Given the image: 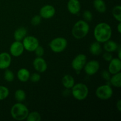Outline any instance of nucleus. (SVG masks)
Instances as JSON below:
<instances>
[{
  "label": "nucleus",
  "instance_id": "12",
  "mask_svg": "<svg viewBox=\"0 0 121 121\" xmlns=\"http://www.w3.org/2000/svg\"><path fill=\"white\" fill-rule=\"evenodd\" d=\"M33 67L38 73H44L47 70V64L42 57H37L33 62Z\"/></svg>",
  "mask_w": 121,
  "mask_h": 121
},
{
  "label": "nucleus",
  "instance_id": "32",
  "mask_svg": "<svg viewBox=\"0 0 121 121\" xmlns=\"http://www.w3.org/2000/svg\"><path fill=\"white\" fill-rule=\"evenodd\" d=\"M111 74L109 73V72L108 70H104L101 72V76L103 79L108 82L109 81L110 79H111Z\"/></svg>",
  "mask_w": 121,
  "mask_h": 121
},
{
  "label": "nucleus",
  "instance_id": "10",
  "mask_svg": "<svg viewBox=\"0 0 121 121\" xmlns=\"http://www.w3.org/2000/svg\"><path fill=\"white\" fill-rule=\"evenodd\" d=\"M24 48L22 41H15L11 44L9 47V52L11 56L15 57L21 56L24 53Z\"/></svg>",
  "mask_w": 121,
  "mask_h": 121
},
{
  "label": "nucleus",
  "instance_id": "3",
  "mask_svg": "<svg viewBox=\"0 0 121 121\" xmlns=\"http://www.w3.org/2000/svg\"><path fill=\"white\" fill-rule=\"evenodd\" d=\"M10 113L15 120L24 121L27 118L29 113V110L24 104L21 102H18L12 106Z\"/></svg>",
  "mask_w": 121,
  "mask_h": 121
},
{
  "label": "nucleus",
  "instance_id": "30",
  "mask_svg": "<svg viewBox=\"0 0 121 121\" xmlns=\"http://www.w3.org/2000/svg\"><path fill=\"white\" fill-rule=\"evenodd\" d=\"M83 16L84 19H85V21H87V22L91 21L92 20V18H93V15H92V13L89 10L85 11L83 14Z\"/></svg>",
  "mask_w": 121,
  "mask_h": 121
},
{
  "label": "nucleus",
  "instance_id": "24",
  "mask_svg": "<svg viewBox=\"0 0 121 121\" xmlns=\"http://www.w3.org/2000/svg\"><path fill=\"white\" fill-rule=\"evenodd\" d=\"M112 14L114 18L118 22L121 21V6L117 5L112 9Z\"/></svg>",
  "mask_w": 121,
  "mask_h": 121
},
{
  "label": "nucleus",
  "instance_id": "26",
  "mask_svg": "<svg viewBox=\"0 0 121 121\" xmlns=\"http://www.w3.org/2000/svg\"><path fill=\"white\" fill-rule=\"evenodd\" d=\"M9 95V91L8 87L4 86H0V100L7 99Z\"/></svg>",
  "mask_w": 121,
  "mask_h": 121
},
{
  "label": "nucleus",
  "instance_id": "19",
  "mask_svg": "<svg viewBox=\"0 0 121 121\" xmlns=\"http://www.w3.org/2000/svg\"><path fill=\"white\" fill-rule=\"evenodd\" d=\"M118 47H119V46L118 44L115 41L111 40V39L104 43V48L107 52L112 53V52H115L118 50Z\"/></svg>",
  "mask_w": 121,
  "mask_h": 121
},
{
  "label": "nucleus",
  "instance_id": "31",
  "mask_svg": "<svg viewBox=\"0 0 121 121\" xmlns=\"http://www.w3.org/2000/svg\"><path fill=\"white\" fill-rule=\"evenodd\" d=\"M34 53H35L37 57H43V56L44 54V48L42 46L39 45L37 47L36 49L34 50Z\"/></svg>",
  "mask_w": 121,
  "mask_h": 121
},
{
  "label": "nucleus",
  "instance_id": "27",
  "mask_svg": "<svg viewBox=\"0 0 121 121\" xmlns=\"http://www.w3.org/2000/svg\"><path fill=\"white\" fill-rule=\"evenodd\" d=\"M4 79L8 82H11L14 80V74L11 70L9 69H5L4 74Z\"/></svg>",
  "mask_w": 121,
  "mask_h": 121
},
{
  "label": "nucleus",
  "instance_id": "13",
  "mask_svg": "<svg viewBox=\"0 0 121 121\" xmlns=\"http://www.w3.org/2000/svg\"><path fill=\"white\" fill-rule=\"evenodd\" d=\"M121 59L119 58H112L109 61L108 71L111 74H114L121 72Z\"/></svg>",
  "mask_w": 121,
  "mask_h": 121
},
{
  "label": "nucleus",
  "instance_id": "35",
  "mask_svg": "<svg viewBox=\"0 0 121 121\" xmlns=\"http://www.w3.org/2000/svg\"><path fill=\"white\" fill-rule=\"evenodd\" d=\"M117 30H118V31L119 33H121V22H119L118 26H117Z\"/></svg>",
  "mask_w": 121,
  "mask_h": 121
},
{
  "label": "nucleus",
  "instance_id": "2",
  "mask_svg": "<svg viewBox=\"0 0 121 121\" xmlns=\"http://www.w3.org/2000/svg\"><path fill=\"white\" fill-rule=\"evenodd\" d=\"M90 26L88 22L85 20H80L74 24L72 30V34L75 39H82L88 34Z\"/></svg>",
  "mask_w": 121,
  "mask_h": 121
},
{
  "label": "nucleus",
  "instance_id": "29",
  "mask_svg": "<svg viewBox=\"0 0 121 121\" xmlns=\"http://www.w3.org/2000/svg\"><path fill=\"white\" fill-rule=\"evenodd\" d=\"M41 79V76L39 73H34L30 75V80L33 83L39 82Z\"/></svg>",
  "mask_w": 121,
  "mask_h": 121
},
{
  "label": "nucleus",
  "instance_id": "23",
  "mask_svg": "<svg viewBox=\"0 0 121 121\" xmlns=\"http://www.w3.org/2000/svg\"><path fill=\"white\" fill-rule=\"evenodd\" d=\"M15 100L18 102H22L26 99V93L22 89L17 90L14 93Z\"/></svg>",
  "mask_w": 121,
  "mask_h": 121
},
{
  "label": "nucleus",
  "instance_id": "33",
  "mask_svg": "<svg viewBox=\"0 0 121 121\" xmlns=\"http://www.w3.org/2000/svg\"><path fill=\"white\" fill-rule=\"evenodd\" d=\"M102 57L105 61H109H109L112 60V58H113L111 53H109V52H106V53H104Z\"/></svg>",
  "mask_w": 121,
  "mask_h": 121
},
{
  "label": "nucleus",
  "instance_id": "34",
  "mask_svg": "<svg viewBox=\"0 0 121 121\" xmlns=\"http://www.w3.org/2000/svg\"><path fill=\"white\" fill-rule=\"evenodd\" d=\"M116 106H117V108L118 109V111H119V112H121V100H119L118 102H117Z\"/></svg>",
  "mask_w": 121,
  "mask_h": 121
},
{
  "label": "nucleus",
  "instance_id": "8",
  "mask_svg": "<svg viewBox=\"0 0 121 121\" xmlns=\"http://www.w3.org/2000/svg\"><path fill=\"white\" fill-rule=\"evenodd\" d=\"M87 62V57L84 54H79L73 59L72 61V67L76 73H79L83 69Z\"/></svg>",
  "mask_w": 121,
  "mask_h": 121
},
{
  "label": "nucleus",
  "instance_id": "22",
  "mask_svg": "<svg viewBox=\"0 0 121 121\" xmlns=\"http://www.w3.org/2000/svg\"><path fill=\"white\" fill-rule=\"evenodd\" d=\"M111 85L115 87L119 88L121 86V73L119 72L116 74H112V76L111 77L109 81Z\"/></svg>",
  "mask_w": 121,
  "mask_h": 121
},
{
  "label": "nucleus",
  "instance_id": "4",
  "mask_svg": "<svg viewBox=\"0 0 121 121\" xmlns=\"http://www.w3.org/2000/svg\"><path fill=\"white\" fill-rule=\"evenodd\" d=\"M71 93L75 99L78 100H83L87 97L89 89L85 84L83 83L74 84L71 88Z\"/></svg>",
  "mask_w": 121,
  "mask_h": 121
},
{
  "label": "nucleus",
  "instance_id": "17",
  "mask_svg": "<svg viewBox=\"0 0 121 121\" xmlns=\"http://www.w3.org/2000/svg\"><path fill=\"white\" fill-rule=\"evenodd\" d=\"M27 30L25 27H20L15 30L14 33V38L15 41H22L25 38V37L27 36Z\"/></svg>",
  "mask_w": 121,
  "mask_h": 121
},
{
  "label": "nucleus",
  "instance_id": "18",
  "mask_svg": "<svg viewBox=\"0 0 121 121\" xmlns=\"http://www.w3.org/2000/svg\"><path fill=\"white\" fill-rule=\"evenodd\" d=\"M62 85L66 89H70L75 84L74 79L72 76L70 74H66L62 78Z\"/></svg>",
  "mask_w": 121,
  "mask_h": 121
},
{
  "label": "nucleus",
  "instance_id": "1",
  "mask_svg": "<svg viewBox=\"0 0 121 121\" xmlns=\"http://www.w3.org/2000/svg\"><path fill=\"white\" fill-rule=\"evenodd\" d=\"M93 34L96 41L104 43L111 39L112 34V28L108 23L100 22L95 26Z\"/></svg>",
  "mask_w": 121,
  "mask_h": 121
},
{
  "label": "nucleus",
  "instance_id": "14",
  "mask_svg": "<svg viewBox=\"0 0 121 121\" xmlns=\"http://www.w3.org/2000/svg\"><path fill=\"white\" fill-rule=\"evenodd\" d=\"M11 56L7 52L0 53V69L5 70L8 69L11 64Z\"/></svg>",
  "mask_w": 121,
  "mask_h": 121
},
{
  "label": "nucleus",
  "instance_id": "6",
  "mask_svg": "<svg viewBox=\"0 0 121 121\" xmlns=\"http://www.w3.org/2000/svg\"><path fill=\"white\" fill-rule=\"evenodd\" d=\"M113 93V89L109 84L99 86L95 92L97 98L101 100H108L112 98Z\"/></svg>",
  "mask_w": 121,
  "mask_h": 121
},
{
  "label": "nucleus",
  "instance_id": "25",
  "mask_svg": "<svg viewBox=\"0 0 121 121\" xmlns=\"http://www.w3.org/2000/svg\"><path fill=\"white\" fill-rule=\"evenodd\" d=\"M26 119L27 121H40L41 119V115L36 111L29 112Z\"/></svg>",
  "mask_w": 121,
  "mask_h": 121
},
{
  "label": "nucleus",
  "instance_id": "11",
  "mask_svg": "<svg viewBox=\"0 0 121 121\" xmlns=\"http://www.w3.org/2000/svg\"><path fill=\"white\" fill-rule=\"evenodd\" d=\"M56 14L55 8L52 5H45L41 8L40 14L42 18L50 19L54 16Z\"/></svg>",
  "mask_w": 121,
  "mask_h": 121
},
{
  "label": "nucleus",
  "instance_id": "9",
  "mask_svg": "<svg viewBox=\"0 0 121 121\" xmlns=\"http://www.w3.org/2000/svg\"><path fill=\"white\" fill-rule=\"evenodd\" d=\"M85 72L87 75L93 76L99 71L100 69V64L97 60H92L86 63L83 67Z\"/></svg>",
  "mask_w": 121,
  "mask_h": 121
},
{
  "label": "nucleus",
  "instance_id": "5",
  "mask_svg": "<svg viewBox=\"0 0 121 121\" xmlns=\"http://www.w3.org/2000/svg\"><path fill=\"white\" fill-rule=\"evenodd\" d=\"M67 46V40L64 37H56L49 43V47L52 52L56 53H61L65 50Z\"/></svg>",
  "mask_w": 121,
  "mask_h": 121
},
{
  "label": "nucleus",
  "instance_id": "28",
  "mask_svg": "<svg viewBox=\"0 0 121 121\" xmlns=\"http://www.w3.org/2000/svg\"><path fill=\"white\" fill-rule=\"evenodd\" d=\"M41 19L42 18L41 17L40 15H35L33 17L31 20V24L34 26H37L41 23Z\"/></svg>",
  "mask_w": 121,
  "mask_h": 121
},
{
  "label": "nucleus",
  "instance_id": "7",
  "mask_svg": "<svg viewBox=\"0 0 121 121\" xmlns=\"http://www.w3.org/2000/svg\"><path fill=\"white\" fill-rule=\"evenodd\" d=\"M24 50L29 52H34L37 47L39 46V40L33 35H28L25 37L22 40Z\"/></svg>",
  "mask_w": 121,
  "mask_h": 121
},
{
  "label": "nucleus",
  "instance_id": "15",
  "mask_svg": "<svg viewBox=\"0 0 121 121\" xmlns=\"http://www.w3.org/2000/svg\"><path fill=\"white\" fill-rule=\"evenodd\" d=\"M67 8L69 12L73 15H76L80 13L81 5L79 0H69L67 2Z\"/></svg>",
  "mask_w": 121,
  "mask_h": 121
},
{
  "label": "nucleus",
  "instance_id": "16",
  "mask_svg": "<svg viewBox=\"0 0 121 121\" xmlns=\"http://www.w3.org/2000/svg\"><path fill=\"white\" fill-rule=\"evenodd\" d=\"M17 78L21 82H26L30 79V73L26 68H21L17 72Z\"/></svg>",
  "mask_w": 121,
  "mask_h": 121
},
{
  "label": "nucleus",
  "instance_id": "21",
  "mask_svg": "<svg viewBox=\"0 0 121 121\" xmlns=\"http://www.w3.org/2000/svg\"><path fill=\"white\" fill-rule=\"evenodd\" d=\"M93 6L96 10L99 13H104L106 11V5L104 0H94Z\"/></svg>",
  "mask_w": 121,
  "mask_h": 121
},
{
  "label": "nucleus",
  "instance_id": "20",
  "mask_svg": "<svg viewBox=\"0 0 121 121\" xmlns=\"http://www.w3.org/2000/svg\"><path fill=\"white\" fill-rule=\"evenodd\" d=\"M90 53L93 56H99L102 52V48L100 43L98 41L93 42L89 47Z\"/></svg>",
  "mask_w": 121,
  "mask_h": 121
}]
</instances>
